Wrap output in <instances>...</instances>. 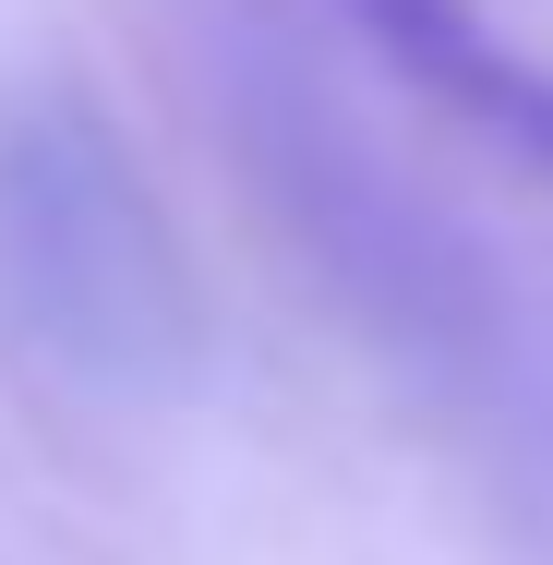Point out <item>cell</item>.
I'll list each match as a JSON object with an SVG mask.
<instances>
[{
  "label": "cell",
  "mask_w": 553,
  "mask_h": 565,
  "mask_svg": "<svg viewBox=\"0 0 553 565\" xmlns=\"http://www.w3.org/2000/svg\"><path fill=\"white\" fill-rule=\"evenodd\" d=\"M422 85H434L445 109H469L493 145H518L530 169H553V85L506 49V36H481V12L469 0H349Z\"/></svg>",
  "instance_id": "1"
}]
</instances>
